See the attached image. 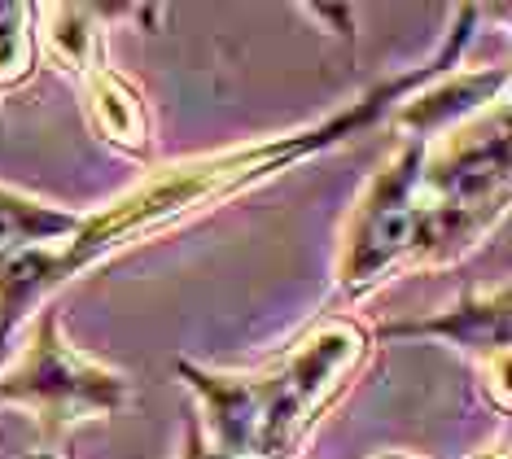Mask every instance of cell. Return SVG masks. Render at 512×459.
<instances>
[{
    "label": "cell",
    "mask_w": 512,
    "mask_h": 459,
    "mask_svg": "<svg viewBox=\"0 0 512 459\" xmlns=\"http://www.w3.org/2000/svg\"><path fill=\"white\" fill-rule=\"evenodd\" d=\"M473 459H508V446H504V442H499V446H495V451H477Z\"/></svg>",
    "instance_id": "4fadbf2b"
},
{
    "label": "cell",
    "mask_w": 512,
    "mask_h": 459,
    "mask_svg": "<svg viewBox=\"0 0 512 459\" xmlns=\"http://www.w3.org/2000/svg\"><path fill=\"white\" fill-rule=\"evenodd\" d=\"M425 153V140L403 136L394 158L381 171H372L364 193L346 210L342 245H337V293L346 302L372 298L390 276H403L412 267Z\"/></svg>",
    "instance_id": "5b68a950"
},
{
    "label": "cell",
    "mask_w": 512,
    "mask_h": 459,
    "mask_svg": "<svg viewBox=\"0 0 512 459\" xmlns=\"http://www.w3.org/2000/svg\"><path fill=\"white\" fill-rule=\"evenodd\" d=\"M368 459H421V455H407V451H377V455H368Z\"/></svg>",
    "instance_id": "5bb4252c"
},
{
    "label": "cell",
    "mask_w": 512,
    "mask_h": 459,
    "mask_svg": "<svg viewBox=\"0 0 512 459\" xmlns=\"http://www.w3.org/2000/svg\"><path fill=\"white\" fill-rule=\"evenodd\" d=\"M132 14L127 5H36V40L40 57L71 79L106 66V18Z\"/></svg>",
    "instance_id": "9c48e42d"
},
{
    "label": "cell",
    "mask_w": 512,
    "mask_h": 459,
    "mask_svg": "<svg viewBox=\"0 0 512 459\" xmlns=\"http://www.w3.org/2000/svg\"><path fill=\"white\" fill-rule=\"evenodd\" d=\"M508 88V70L491 66V70H447L434 84L416 88L407 101L394 105V127L412 140L434 145L442 132L464 127L469 114H477L486 101H495Z\"/></svg>",
    "instance_id": "ba28073f"
},
{
    "label": "cell",
    "mask_w": 512,
    "mask_h": 459,
    "mask_svg": "<svg viewBox=\"0 0 512 459\" xmlns=\"http://www.w3.org/2000/svg\"><path fill=\"white\" fill-rule=\"evenodd\" d=\"M79 84V105H84V119L92 127V136L101 145H110L114 153L132 162H154L158 153V127H154V105H149L145 88L136 79H127L123 70H114L110 62L88 70Z\"/></svg>",
    "instance_id": "52a82bcc"
},
{
    "label": "cell",
    "mask_w": 512,
    "mask_h": 459,
    "mask_svg": "<svg viewBox=\"0 0 512 459\" xmlns=\"http://www.w3.org/2000/svg\"><path fill=\"white\" fill-rule=\"evenodd\" d=\"M40 66L36 40V5L22 0H0V101L18 92Z\"/></svg>",
    "instance_id": "8fae6325"
},
{
    "label": "cell",
    "mask_w": 512,
    "mask_h": 459,
    "mask_svg": "<svg viewBox=\"0 0 512 459\" xmlns=\"http://www.w3.org/2000/svg\"><path fill=\"white\" fill-rule=\"evenodd\" d=\"M180 459H232V455L215 451V446L202 438V429H197V420H189V429H184V451H180Z\"/></svg>",
    "instance_id": "7c38bea8"
},
{
    "label": "cell",
    "mask_w": 512,
    "mask_h": 459,
    "mask_svg": "<svg viewBox=\"0 0 512 459\" xmlns=\"http://www.w3.org/2000/svg\"><path fill=\"white\" fill-rule=\"evenodd\" d=\"M27 324V337L0 368V407H22L36 420L44 451H57L79 425L110 420L132 403V381L71 346L53 302L40 306Z\"/></svg>",
    "instance_id": "277c9868"
},
{
    "label": "cell",
    "mask_w": 512,
    "mask_h": 459,
    "mask_svg": "<svg viewBox=\"0 0 512 459\" xmlns=\"http://www.w3.org/2000/svg\"><path fill=\"white\" fill-rule=\"evenodd\" d=\"M477 18H482L477 5H460L456 22H451V35L438 44V53L429 62L372 84L364 97L351 101L346 110L329 114V119L298 127V132H285V136L250 140V145H232L215 153H193V158H180L171 167H154L141 184H132L127 193L114 197L106 210L79 219V232L71 241L53 245V250H31L14 258L9 267H0V355H5V346L27 328V320L40 306H49L53 293L66 289L75 276H84L88 267L110 263L123 250L154 241L162 232H176L180 223L232 202L237 193H250V188L267 184L272 175L294 167V162L316 158V153L342 145L355 132H364V127L381 123V114L407 101L416 88L434 84L438 75L456 70L460 53L473 40Z\"/></svg>",
    "instance_id": "6da1fadb"
},
{
    "label": "cell",
    "mask_w": 512,
    "mask_h": 459,
    "mask_svg": "<svg viewBox=\"0 0 512 459\" xmlns=\"http://www.w3.org/2000/svg\"><path fill=\"white\" fill-rule=\"evenodd\" d=\"M508 215V127H451L447 145H429L421 167L412 267L442 272L469 258Z\"/></svg>",
    "instance_id": "7a4b0ae2"
},
{
    "label": "cell",
    "mask_w": 512,
    "mask_h": 459,
    "mask_svg": "<svg viewBox=\"0 0 512 459\" xmlns=\"http://www.w3.org/2000/svg\"><path fill=\"white\" fill-rule=\"evenodd\" d=\"M79 210L0 184V267L31 250H53L79 232Z\"/></svg>",
    "instance_id": "30bf717a"
},
{
    "label": "cell",
    "mask_w": 512,
    "mask_h": 459,
    "mask_svg": "<svg viewBox=\"0 0 512 459\" xmlns=\"http://www.w3.org/2000/svg\"><path fill=\"white\" fill-rule=\"evenodd\" d=\"M512 289H464L447 311L429 315V320H390L377 324L372 337L377 341H399V337H434L442 346H456L460 355L477 363L486 376L499 416H508V346H512Z\"/></svg>",
    "instance_id": "8992f818"
},
{
    "label": "cell",
    "mask_w": 512,
    "mask_h": 459,
    "mask_svg": "<svg viewBox=\"0 0 512 459\" xmlns=\"http://www.w3.org/2000/svg\"><path fill=\"white\" fill-rule=\"evenodd\" d=\"M377 337L359 315H324L302 333L281 359L259 368V455L298 459L337 398L368 368Z\"/></svg>",
    "instance_id": "3957f363"
},
{
    "label": "cell",
    "mask_w": 512,
    "mask_h": 459,
    "mask_svg": "<svg viewBox=\"0 0 512 459\" xmlns=\"http://www.w3.org/2000/svg\"><path fill=\"white\" fill-rule=\"evenodd\" d=\"M22 459H62V455H57V451H44V446H36V451H27Z\"/></svg>",
    "instance_id": "9a60e30c"
}]
</instances>
